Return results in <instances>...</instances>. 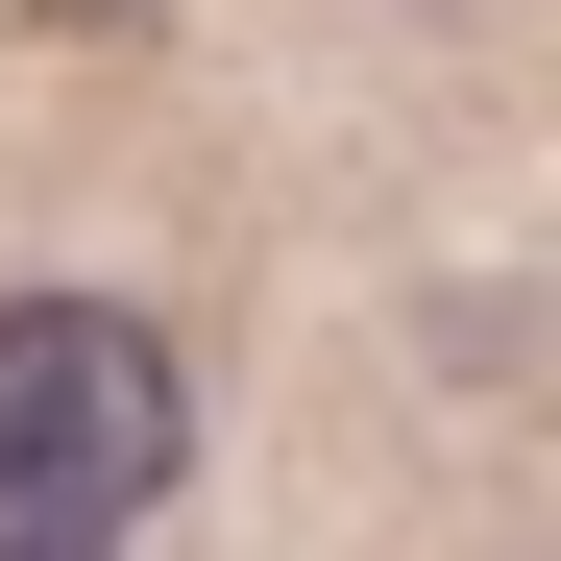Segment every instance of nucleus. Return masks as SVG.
<instances>
[{"mask_svg":"<svg viewBox=\"0 0 561 561\" xmlns=\"http://www.w3.org/2000/svg\"><path fill=\"white\" fill-rule=\"evenodd\" d=\"M171 463H196V391L123 294H0V537H123Z\"/></svg>","mask_w":561,"mask_h":561,"instance_id":"1","label":"nucleus"}]
</instances>
